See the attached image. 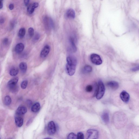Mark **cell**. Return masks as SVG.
<instances>
[{"label": "cell", "instance_id": "6da1fadb", "mask_svg": "<svg viewBox=\"0 0 139 139\" xmlns=\"http://www.w3.org/2000/svg\"><path fill=\"white\" fill-rule=\"evenodd\" d=\"M67 63L66 66V71L68 75L72 76L75 73L77 60L75 57L69 56L67 58Z\"/></svg>", "mask_w": 139, "mask_h": 139}, {"label": "cell", "instance_id": "7a4b0ae2", "mask_svg": "<svg viewBox=\"0 0 139 139\" xmlns=\"http://www.w3.org/2000/svg\"><path fill=\"white\" fill-rule=\"evenodd\" d=\"M105 92V87L102 81H100L98 82V89L96 96L97 100L101 99L104 94Z\"/></svg>", "mask_w": 139, "mask_h": 139}, {"label": "cell", "instance_id": "3957f363", "mask_svg": "<svg viewBox=\"0 0 139 139\" xmlns=\"http://www.w3.org/2000/svg\"><path fill=\"white\" fill-rule=\"evenodd\" d=\"M87 139H97L98 138L99 133L96 130L90 129L87 132Z\"/></svg>", "mask_w": 139, "mask_h": 139}, {"label": "cell", "instance_id": "277c9868", "mask_svg": "<svg viewBox=\"0 0 139 139\" xmlns=\"http://www.w3.org/2000/svg\"><path fill=\"white\" fill-rule=\"evenodd\" d=\"M90 59L93 64L99 65L101 64L102 61L100 56L95 54H92L90 56Z\"/></svg>", "mask_w": 139, "mask_h": 139}, {"label": "cell", "instance_id": "5b68a950", "mask_svg": "<svg viewBox=\"0 0 139 139\" xmlns=\"http://www.w3.org/2000/svg\"><path fill=\"white\" fill-rule=\"evenodd\" d=\"M56 131V128L55 122L53 121L50 122L48 124L47 131L48 134L53 135L55 134Z\"/></svg>", "mask_w": 139, "mask_h": 139}, {"label": "cell", "instance_id": "8992f818", "mask_svg": "<svg viewBox=\"0 0 139 139\" xmlns=\"http://www.w3.org/2000/svg\"><path fill=\"white\" fill-rule=\"evenodd\" d=\"M39 6L38 3L37 2L32 3L30 4L28 7L27 11L29 14H31L33 13L35 9Z\"/></svg>", "mask_w": 139, "mask_h": 139}, {"label": "cell", "instance_id": "52a82bcc", "mask_svg": "<svg viewBox=\"0 0 139 139\" xmlns=\"http://www.w3.org/2000/svg\"><path fill=\"white\" fill-rule=\"evenodd\" d=\"M50 50V46L48 45L45 46L41 51L40 53V56L42 58L46 57L49 53Z\"/></svg>", "mask_w": 139, "mask_h": 139}, {"label": "cell", "instance_id": "ba28073f", "mask_svg": "<svg viewBox=\"0 0 139 139\" xmlns=\"http://www.w3.org/2000/svg\"><path fill=\"white\" fill-rule=\"evenodd\" d=\"M120 97L123 101L127 103L129 101L130 97L129 94L125 91H122L121 93Z\"/></svg>", "mask_w": 139, "mask_h": 139}, {"label": "cell", "instance_id": "9c48e42d", "mask_svg": "<svg viewBox=\"0 0 139 139\" xmlns=\"http://www.w3.org/2000/svg\"><path fill=\"white\" fill-rule=\"evenodd\" d=\"M106 85L112 89L115 90L118 89L119 85L118 83L115 81H110L108 82Z\"/></svg>", "mask_w": 139, "mask_h": 139}, {"label": "cell", "instance_id": "30bf717a", "mask_svg": "<svg viewBox=\"0 0 139 139\" xmlns=\"http://www.w3.org/2000/svg\"><path fill=\"white\" fill-rule=\"evenodd\" d=\"M27 110V108L25 106H19L16 111V114L18 115H23L26 113Z\"/></svg>", "mask_w": 139, "mask_h": 139}, {"label": "cell", "instance_id": "8fae6325", "mask_svg": "<svg viewBox=\"0 0 139 139\" xmlns=\"http://www.w3.org/2000/svg\"><path fill=\"white\" fill-rule=\"evenodd\" d=\"M66 17L70 19H73L75 17V13L72 9H70L67 11L65 14Z\"/></svg>", "mask_w": 139, "mask_h": 139}, {"label": "cell", "instance_id": "7c38bea8", "mask_svg": "<svg viewBox=\"0 0 139 139\" xmlns=\"http://www.w3.org/2000/svg\"><path fill=\"white\" fill-rule=\"evenodd\" d=\"M25 46L24 44L22 43H19L16 45L15 48L16 53L19 54L21 53L24 50Z\"/></svg>", "mask_w": 139, "mask_h": 139}, {"label": "cell", "instance_id": "4fadbf2b", "mask_svg": "<svg viewBox=\"0 0 139 139\" xmlns=\"http://www.w3.org/2000/svg\"><path fill=\"white\" fill-rule=\"evenodd\" d=\"M101 118L105 124H108L109 122V116L107 112H104L101 115Z\"/></svg>", "mask_w": 139, "mask_h": 139}, {"label": "cell", "instance_id": "5bb4252c", "mask_svg": "<svg viewBox=\"0 0 139 139\" xmlns=\"http://www.w3.org/2000/svg\"><path fill=\"white\" fill-rule=\"evenodd\" d=\"M40 104L39 102H36L32 106L31 111L34 113L38 112L40 109Z\"/></svg>", "mask_w": 139, "mask_h": 139}, {"label": "cell", "instance_id": "9a60e30c", "mask_svg": "<svg viewBox=\"0 0 139 139\" xmlns=\"http://www.w3.org/2000/svg\"><path fill=\"white\" fill-rule=\"evenodd\" d=\"M15 122L17 127H21L22 126L23 124V119L21 117H16L15 118Z\"/></svg>", "mask_w": 139, "mask_h": 139}, {"label": "cell", "instance_id": "2e32d148", "mask_svg": "<svg viewBox=\"0 0 139 139\" xmlns=\"http://www.w3.org/2000/svg\"><path fill=\"white\" fill-rule=\"evenodd\" d=\"M19 80V78L17 77H14L9 81L8 83V87L16 85Z\"/></svg>", "mask_w": 139, "mask_h": 139}, {"label": "cell", "instance_id": "e0dca14e", "mask_svg": "<svg viewBox=\"0 0 139 139\" xmlns=\"http://www.w3.org/2000/svg\"><path fill=\"white\" fill-rule=\"evenodd\" d=\"M19 67L21 72L23 73H25L26 72L27 66L26 63L21 62L19 64Z\"/></svg>", "mask_w": 139, "mask_h": 139}, {"label": "cell", "instance_id": "ac0fdd59", "mask_svg": "<svg viewBox=\"0 0 139 139\" xmlns=\"http://www.w3.org/2000/svg\"><path fill=\"white\" fill-rule=\"evenodd\" d=\"M19 70L18 68L16 67H12L10 71V74L11 76H15L18 73Z\"/></svg>", "mask_w": 139, "mask_h": 139}, {"label": "cell", "instance_id": "d6986e66", "mask_svg": "<svg viewBox=\"0 0 139 139\" xmlns=\"http://www.w3.org/2000/svg\"><path fill=\"white\" fill-rule=\"evenodd\" d=\"M93 70L92 67L89 65H86L83 68L82 72L84 73H91Z\"/></svg>", "mask_w": 139, "mask_h": 139}, {"label": "cell", "instance_id": "ffe728a7", "mask_svg": "<svg viewBox=\"0 0 139 139\" xmlns=\"http://www.w3.org/2000/svg\"><path fill=\"white\" fill-rule=\"evenodd\" d=\"M25 33H26V30L24 28H21L20 29L18 33V36L20 38H22L25 36Z\"/></svg>", "mask_w": 139, "mask_h": 139}, {"label": "cell", "instance_id": "44dd1931", "mask_svg": "<svg viewBox=\"0 0 139 139\" xmlns=\"http://www.w3.org/2000/svg\"><path fill=\"white\" fill-rule=\"evenodd\" d=\"M70 45H71V47L74 52H75L76 51L77 48L75 44L74 41V39L72 38H70Z\"/></svg>", "mask_w": 139, "mask_h": 139}, {"label": "cell", "instance_id": "7402d4cb", "mask_svg": "<svg viewBox=\"0 0 139 139\" xmlns=\"http://www.w3.org/2000/svg\"><path fill=\"white\" fill-rule=\"evenodd\" d=\"M10 91L13 93H15L18 91L19 89L17 85H13L8 87Z\"/></svg>", "mask_w": 139, "mask_h": 139}, {"label": "cell", "instance_id": "603a6c76", "mask_svg": "<svg viewBox=\"0 0 139 139\" xmlns=\"http://www.w3.org/2000/svg\"><path fill=\"white\" fill-rule=\"evenodd\" d=\"M12 102L11 98L8 96L5 97L4 99V103L5 105L8 106L10 105Z\"/></svg>", "mask_w": 139, "mask_h": 139}, {"label": "cell", "instance_id": "cb8c5ba5", "mask_svg": "<svg viewBox=\"0 0 139 139\" xmlns=\"http://www.w3.org/2000/svg\"><path fill=\"white\" fill-rule=\"evenodd\" d=\"M28 84V81L27 80H24L23 81V82H21V88L22 89H25L26 88Z\"/></svg>", "mask_w": 139, "mask_h": 139}, {"label": "cell", "instance_id": "d4e9b609", "mask_svg": "<svg viewBox=\"0 0 139 139\" xmlns=\"http://www.w3.org/2000/svg\"><path fill=\"white\" fill-rule=\"evenodd\" d=\"M28 33L30 37H33L34 35V30L33 28H30L28 30Z\"/></svg>", "mask_w": 139, "mask_h": 139}, {"label": "cell", "instance_id": "484cf974", "mask_svg": "<svg viewBox=\"0 0 139 139\" xmlns=\"http://www.w3.org/2000/svg\"><path fill=\"white\" fill-rule=\"evenodd\" d=\"M68 139H77V135H76L74 133H72L69 134L67 136Z\"/></svg>", "mask_w": 139, "mask_h": 139}, {"label": "cell", "instance_id": "4316f807", "mask_svg": "<svg viewBox=\"0 0 139 139\" xmlns=\"http://www.w3.org/2000/svg\"><path fill=\"white\" fill-rule=\"evenodd\" d=\"M93 89V86L91 85H88L86 87V91L88 93L91 92Z\"/></svg>", "mask_w": 139, "mask_h": 139}, {"label": "cell", "instance_id": "83f0119b", "mask_svg": "<svg viewBox=\"0 0 139 139\" xmlns=\"http://www.w3.org/2000/svg\"><path fill=\"white\" fill-rule=\"evenodd\" d=\"M84 139V135L83 133L81 132H79L77 135V139Z\"/></svg>", "mask_w": 139, "mask_h": 139}, {"label": "cell", "instance_id": "f1b7e54d", "mask_svg": "<svg viewBox=\"0 0 139 139\" xmlns=\"http://www.w3.org/2000/svg\"><path fill=\"white\" fill-rule=\"evenodd\" d=\"M40 37L39 34L38 33H36L34 38V40L35 41H36L38 40Z\"/></svg>", "mask_w": 139, "mask_h": 139}, {"label": "cell", "instance_id": "f546056e", "mask_svg": "<svg viewBox=\"0 0 139 139\" xmlns=\"http://www.w3.org/2000/svg\"><path fill=\"white\" fill-rule=\"evenodd\" d=\"M131 70L133 72H136L139 71V65L137 66L132 68Z\"/></svg>", "mask_w": 139, "mask_h": 139}, {"label": "cell", "instance_id": "4dcf8cb0", "mask_svg": "<svg viewBox=\"0 0 139 139\" xmlns=\"http://www.w3.org/2000/svg\"><path fill=\"white\" fill-rule=\"evenodd\" d=\"M3 43L5 46H7L8 43V38H5L4 39L3 41Z\"/></svg>", "mask_w": 139, "mask_h": 139}, {"label": "cell", "instance_id": "1f68e13d", "mask_svg": "<svg viewBox=\"0 0 139 139\" xmlns=\"http://www.w3.org/2000/svg\"><path fill=\"white\" fill-rule=\"evenodd\" d=\"M15 21H12L10 23V27L12 28H13L14 27L15 24Z\"/></svg>", "mask_w": 139, "mask_h": 139}, {"label": "cell", "instance_id": "d6a6232c", "mask_svg": "<svg viewBox=\"0 0 139 139\" xmlns=\"http://www.w3.org/2000/svg\"><path fill=\"white\" fill-rule=\"evenodd\" d=\"M8 8L9 9L12 10L14 8V5L12 4H11L9 5Z\"/></svg>", "mask_w": 139, "mask_h": 139}, {"label": "cell", "instance_id": "836d02e7", "mask_svg": "<svg viewBox=\"0 0 139 139\" xmlns=\"http://www.w3.org/2000/svg\"><path fill=\"white\" fill-rule=\"evenodd\" d=\"M30 0H24V3L25 6H28L29 2Z\"/></svg>", "mask_w": 139, "mask_h": 139}, {"label": "cell", "instance_id": "e575fe53", "mask_svg": "<svg viewBox=\"0 0 139 139\" xmlns=\"http://www.w3.org/2000/svg\"><path fill=\"white\" fill-rule=\"evenodd\" d=\"M3 0H0V8H2L3 7Z\"/></svg>", "mask_w": 139, "mask_h": 139}, {"label": "cell", "instance_id": "d590c367", "mask_svg": "<svg viewBox=\"0 0 139 139\" xmlns=\"http://www.w3.org/2000/svg\"><path fill=\"white\" fill-rule=\"evenodd\" d=\"M27 102L29 105L31 106L32 104V101L30 100H28L27 101Z\"/></svg>", "mask_w": 139, "mask_h": 139}, {"label": "cell", "instance_id": "8d00e7d4", "mask_svg": "<svg viewBox=\"0 0 139 139\" xmlns=\"http://www.w3.org/2000/svg\"><path fill=\"white\" fill-rule=\"evenodd\" d=\"M4 19L3 18H1L0 19V23L1 24H3L4 23Z\"/></svg>", "mask_w": 139, "mask_h": 139}]
</instances>
